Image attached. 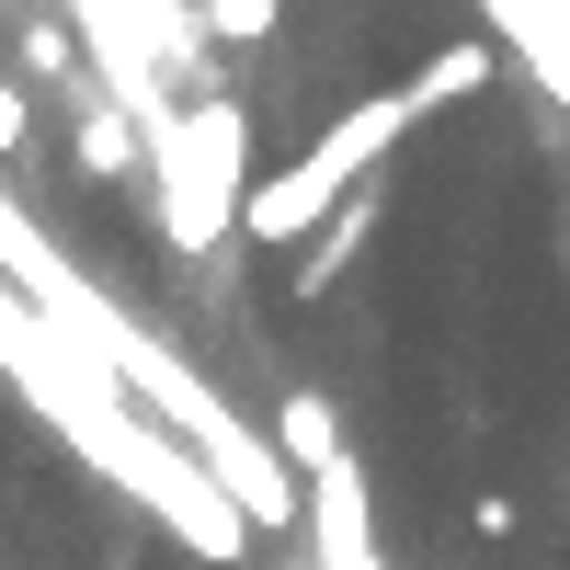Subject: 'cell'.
Wrapping results in <instances>:
<instances>
[{"label": "cell", "instance_id": "52a82bcc", "mask_svg": "<svg viewBox=\"0 0 570 570\" xmlns=\"http://www.w3.org/2000/svg\"><path fill=\"white\" fill-rule=\"evenodd\" d=\"M491 23L525 46V58H537L559 91H570V0H491Z\"/></svg>", "mask_w": 570, "mask_h": 570}, {"label": "cell", "instance_id": "ba28073f", "mask_svg": "<svg viewBox=\"0 0 570 570\" xmlns=\"http://www.w3.org/2000/svg\"><path fill=\"white\" fill-rule=\"evenodd\" d=\"M195 23H206V46H263L274 0H195Z\"/></svg>", "mask_w": 570, "mask_h": 570}, {"label": "cell", "instance_id": "5b68a950", "mask_svg": "<svg viewBox=\"0 0 570 570\" xmlns=\"http://www.w3.org/2000/svg\"><path fill=\"white\" fill-rule=\"evenodd\" d=\"M376 217H389V195L365 183V195H354V206H343V217H331L320 240L297 252V274H285V297H331V285H343V263H354V252L376 240Z\"/></svg>", "mask_w": 570, "mask_h": 570}, {"label": "cell", "instance_id": "9c48e42d", "mask_svg": "<svg viewBox=\"0 0 570 570\" xmlns=\"http://www.w3.org/2000/svg\"><path fill=\"white\" fill-rule=\"evenodd\" d=\"M23 149H35V91L0 80V160H23Z\"/></svg>", "mask_w": 570, "mask_h": 570}, {"label": "cell", "instance_id": "6da1fadb", "mask_svg": "<svg viewBox=\"0 0 570 570\" xmlns=\"http://www.w3.org/2000/svg\"><path fill=\"white\" fill-rule=\"evenodd\" d=\"M411 126H422L411 80H400V91H365V104H343V115H331V126H320V137H308V149L285 160V171H263V183H252L240 228H252V240H274V252H308L320 228L343 217L376 171H389V149H400Z\"/></svg>", "mask_w": 570, "mask_h": 570}, {"label": "cell", "instance_id": "8992f818", "mask_svg": "<svg viewBox=\"0 0 570 570\" xmlns=\"http://www.w3.org/2000/svg\"><path fill=\"white\" fill-rule=\"evenodd\" d=\"M491 80H502V58H491L480 35H468V46H434V58L411 69V104H422V115H445V104H480Z\"/></svg>", "mask_w": 570, "mask_h": 570}, {"label": "cell", "instance_id": "7a4b0ae2", "mask_svg": "<svg viewBox=\"0 0 570 570\" xmlns=\"http://www.w3.org/2000/svg\"><path fill=\"white\" fill-rule=\"evenodd\" d=\"M149 183H160V240L183 263H217L240 240V206H252V104L240 91H195L149 137Z\"/></svg>", "mask_w": 570, "mask_h": 570}, {"label": "cell", "instance_id": "3957f363", "mask_svg": "<svg viewBox=\"0 0 570 570\" xmlns=\"http://www.w3.org/2000/svg\"><path fill=\"white\" fill-rule=\"evenodd\" d=\"M274 445L308 480V537H297L308 559L297 570H389V548H376V491H365V468L343 445V411L320 389H285L274 400Z\"/></svg>", "mask_w": 570, "mask_h": 570}, {"label": "cell", "instance_id": "277c9868", "mask_svg": "<svg viewBox=\"0 0 570 570\" xmlns=\"http://www.w3.org/2000/svg\"><path fill=\"white\" fill-rule=\"evenodd\" d=\"M69 126H80V171H104V183H137V171H149V126H137L115 91H80Z\"/></svg>", "mask_w": 570, "mask_h": 570}]
</instances>
